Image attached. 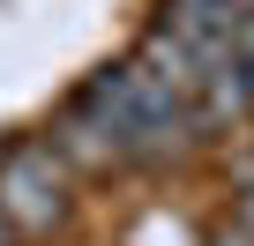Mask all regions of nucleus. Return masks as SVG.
<instances>
[{
  "label": "nucleus",
  "mask_w": 254,
  "mask_h": 246,
  "mask_svg": "<svg viewBox=\"0 0 254 246\" xmlns=\"http://www.w3.org/2000/svg\"><path fill=\"white\" fill-rule=\"evenodd\" d=\"M239 23H247V0H165V15H157V30L187 45L202 75L239 45Z\"/></svg>",
  "instance_id": "obj_3"
},
{
  "label": "nucleus",
  "mask_w": 254,
  "mask_h": 246,
  "mask_svg": "<svg viewBox=\"0 0 254 246\" xmlns=\"http://www.w3.org/2000/svg\"><path fill=\"white\" fill-rule=\"evenodd\" d=\"M239 60L254 67V0H247V23H239Z\"/></svg>",
  "instance_id": "obj_4"
},
{
  "label": "nucleus",
  "mask_w": 254,
  "mask_h": 246,
  "mask_svg": "<svg viewBox=\"0 0 254 246\" xmlns=\"http://www.w3.org/2000/svg\"><path fill=\"white\" fill-rule=\"evenodd\" d=\"M0 246H15V224H8V216H0Z\"/></svg>",
  "instance_id": "obj_5"
},
{
  "label": "nucleus",
  "mask_w": 254,
  "mask_h": 246,
  "mask_svg": "<svg viewBox=\"0 0 254 246\" xmlns=\"http://www.w3.org/2000/svg\"><path fill=\"white\" fill-rule=\"evenodd\" d=\"M0 216L15 231H53L67 216V157L53 142H15L0 157Z\"/></svg>",
  "instance_id": "obj_2"
},
{
  "label": "nucleus",
  "mask_w": 254,
  "mask_h": 246,
  "mask_svg": "<svg viewBox=\"0 0 254 246\" xmlns=\"http://www.w3.org/2000/svg\"><path fill=\"white\" fill-rule=\"evenodd\" d=\"M187 127H194V104L172 97L142 60H120V67H97L82 82L53 149L90 157V164H150V157H172L187 142Z\"/></svg>",
  "instance_id": "obj_1"
}]
</instances>
